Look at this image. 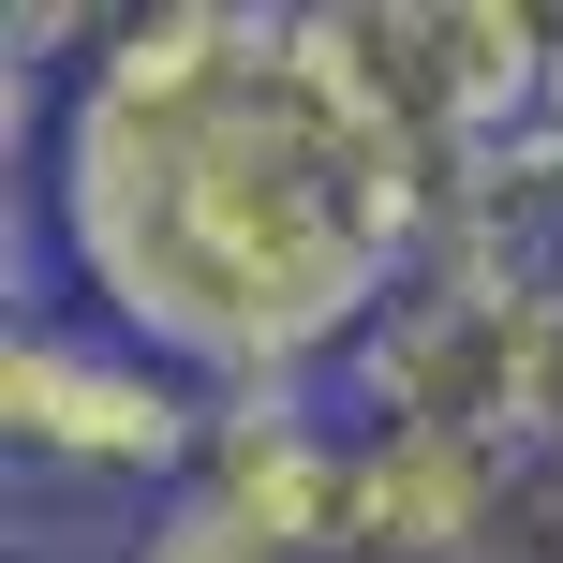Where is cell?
Masks as SVG:
<instances>
[{
    "mask_svg": "<svg viewBox=\"0 0 563 563\" xmlns=\"http://www.w3.org/2000/svg\"><path fill=\"white\" fill-rule=\"evenodd\" d=\"M445 238V194L341 104L282 0L119 15L45 104V253L89 327L148 341L208 400L341 386L400 282Z\"/></svg>",
    "mask_w": 563,
    "mask_h": 563,
    "instance_id": "1",
    "label": "cell"
},
{
    "mask_svg": "<svg viewBox=\"0 0 563 563\" xmlns=\"http://www.w3.org/2000/svg\"><path fill=\"white\" fill-rule=\"evenodd\" d=\"M341 400H356V430H445V445H489L534 475L563 430V297H534L519 267L430 253L400 311L341 356Z\"/></svg>",
    "mask_w": 563,
    "mask_h": 563,
    "instance_id": "2",
    "label": "cell"
},
{
    "mask_svg": "<svg viewBox=\"0 0 563 563\" xmlns=\"http://www.w3.org/2000/svg\"><path fill=\"white\" fill-rule=\"evenodd\" d=\"M0 430H15V460H45L75 489L178 505L194 460H208V386L164 371L148 341L89 327V311H15V341H0Z\"/></svg>",
    "mask_w": 563,
    "mask_h": 563,
    "instance_id": "3",
    "label": "cell"
},
{
    "mask_svg": "<svg viewBox=\"0 0 563 563\" xmlns=\"http://www.w3.org/2000/svg\"><path fill=\"white\" fill-rule=\"evenodd\" d=\"M194 505H223L282 563H341L356 534V430L327 416V386H267V400H208V460Z\"/></svg>",
    "mask_w": 563,
    "mask_h": 563,
    "instance_id": "4",
    "label": "cell"
},
{
    "mask_svg": "<svg viewBox=\"0 0 563 563\" xmlns=\"http://www.w3.org/2000/svg\"><path fill=\"white\" fill-rule=\"evenodd\" d=\"M534 563H563V430H549V460H534Z\"/></svg>",
    "mask_w": 563,
    "mask_h": 563,
    "instance_id": "5",
    "label": "cell"
}]
</instances>
